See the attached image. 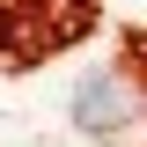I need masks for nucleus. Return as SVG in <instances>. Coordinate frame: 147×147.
I'll return each instance as SVG.
<instances>
[{"label": "nucleus", "instance_id": "obj_1", "mask_svg": "<svg viewBox=\"0 0 147 147\" xmlns=\"http://www.w3.org/2000/svg\"><path fill=\"white\" fill-rule=\"evenodd\" d=\"M74 125L81 132H96V140H118L125 125H140V110H147V96H140V81H132L125 66H96V74H81L74 81Z\"/></svg>", "mask_w": 147, "mask_h": 147}]
</instances>
